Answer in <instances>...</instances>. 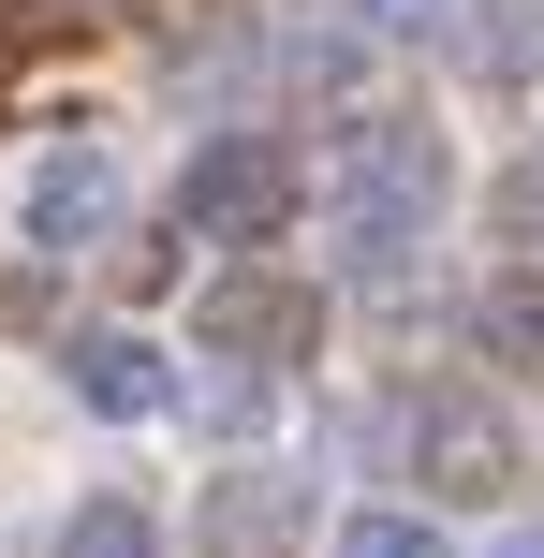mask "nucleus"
Instances as JSON below:
<instances>
[{
  "mask_svg": "<svg viewBox=\"0 0 544 558\" xmlns=\"http://www.w3.org/2000/svg\"><path fill=\"white\" fill-rule=\"evenodd\" d=\"M324 206H339V251H353V279H368V294H412V235L442 221V133L427 118H339V133H324Z\"/></svg>",
  "mask_w": 544,
  "mask_h": 558,
  "instance_id": "nucleus-1",
  "label": "nucleus"
},
{
  "mask_svg": "<svg viewBox=\"0 0 544 558\" xmlns=\"http://www.w3.org/2000/svg\"><path fill=\"white\" fill-rule=\"evenodd\" d=\"M294 206H310V147L294 133H221L177 177V235H221V251H265Z\"/></svg>",
  "mask_w": 544,
  "mask_h": 558,
  "instance_id": "nucleus-2",
  "label": "nucleus"
},
{
  "mask_svg": "<svg viewBox=\"0 0 544 558\" xmlns=\"http://www.w3.org/2000/svg\"><path fill=\"white\" fill-rule=\"evenodd\" d=\"M310 338H324V294L280 279V265H251V251L192 294V353H221V367H294Z\"/></svg>",
  "mask_w": 544,
  "mask_h": 558,
  "instance_id": "nucleus-3",
  "label": "nucleus"
},
{
  "mask_svg": "<svg viewBox=\"0 0 544 558\" xmlns=\"http://www.w3.org/2000/svg\"><path fill=\"white\" fill-rule=\"evenodd\" d=\"M412 471H427V500H516V412L500 397H471V383H427L412 397Z\"/></svg>",
  "mask_w": 544,
  "mask_h": 558,
  "instance_id": "nucleus-4",
  "label": "nucleus"
},
{
  "mask_svg": "<svg viewBox=\"0 0 544 558\" xmlns=\"http://www.w3.org/2000/svg\"><path fill=\"white\" fill-rule=\"evenodd\" d=\"M15 221H29V251H45V265L104 251V235H118V162H104V147H45V162H29V206H15Z\"/></svg>",
  "mask_w": 544,
  "mask_h": 558,
  "instance_id": "nucleus-5",
  "label": "nucleus"
},
{
  "mask_svg": "<svg viewBox=\"0 0 544 558\" xmlns=\"http://www.w3.org/2000/svg\"><path fill=\"white\" fill-rule=\"evenodd\" d=\"M192 544H206V558H280V544H310V471H221V500L192 514Z\"/></svg>",
  "mask_w": 544,
  "mask_h": 558,
  "instance_id": "nucleus-6",
  "label": "nucleus"
},
{
  "mask_svg": "<svg viewBox=\"0 0 544 558\" xmlns=\"http://www.w3.org/2000/svg\"><path fill=\"white\" fill-rule=\"evenodd\" d=\"M74 397H88L104 426H162V412H177V367H162V338L104 324V338H74Z\"/></svg>",
  "mask_w": 544,
  "mask_h": 558,
  "instance_id": "nucleus-7",
  "label": "nucleus"
},
{
  "mask_svg": "<svg viewBox=\"0 0 544 558\" xmlns=\"http://www.w3.org/2000/svg\"><path fill=\"white\" fill-rule=\"evenodd\" d=\"M471 338H486L516 383H544V265H500L486 294H471Z\"/></svg>",
  "mask_w": 544,
  "mask_h": 558,
  "instance_id": "nucleus-8",
  "label": "nucleus"
},
{
  "mask_svg": "<svg viewBox=\"0 0 544 558\" xmlns=\"http://www.w3.org/2000/svg\"><path fill=\"white\" fill-rule=\"evenodd\" d=\"M59 558H162V514L147 500H74L59 514Z\"/></svg>",
  "mask_w": 544,
  "mask_h": 558,
  "instance_id": "nucleus-9",
  "label": "nucleus"
},
{
  "mask_svg": "<svg viewBox=\"0 0 544 558\" xmlns=\"http://www.w3.org/2000/svg\"><path fill=\"white\" fill-rule=\"evenodd\" d=\"M471 59H486L500 88H516L530 59H544V0H486V15H471Z\"/></svg>",
  "mask_w": 544,
  "mask_h": 558,
  "instance_id": "nucleus-10",
  "label": "nucleus"
},
{
  "mask_svg": "<svg viewBox=\"0 0 544 558\" xmlns=\"http://www.w3.org/2000/svg\"><path fill=\"white\" fill-rule=\"evenodd\" d=\"M339 558H457V544H442V514H353Z\"/></svg>",
  "mask_w": 544,
  "mask_h": 558,
  "instance_id": "nucleus-11",
  "label": "nucleus"
},
{
  "mask_svg": "<svg viewBox=\"0 0 544 558\" xmlns=\"http://www.w3.org/2000/svg\"><path fill=\"white\" fill-rule=\"evenodd\" d=\"M500 221H516V235H530V251H544V147H530V162H516V177H500Z\"/></svg>",
  "mask_w": 544,
  "mask_h": 558,
  "instance_id": "nucleus-12",
  "label": "nucleus"
},
{
  "mask_svg": "<svg viewBox=\"0 0 544 558\" xmlns=\"http://www.w3.org/2000/svg\"><path fill=\"white\" fill-rule=\"evenodd\" d=\"M353 15H368L383 45H412V29H442V15H457V0H353Z\"/></svg>",
  "mask_w": 544,
  "mask_h": 558,
  "instance_id": "nucleus-13",
  "label": "nucleus"
},
{
  "mask_svg": "<svg viewBox=\"0 0 544 558\" xmlns=\"http://www.w3.org/2000/svg\"><path fill=\"white\" fill-rule=\"evenodd\" d=\"M500 558H544V530H516V544H500Z\"/></svg>",
  "mask_w": 544,
  "mask_h": 558,
  "instance_id": "nucleus-14",
  "label": "nucleus"
}]
</instances>
